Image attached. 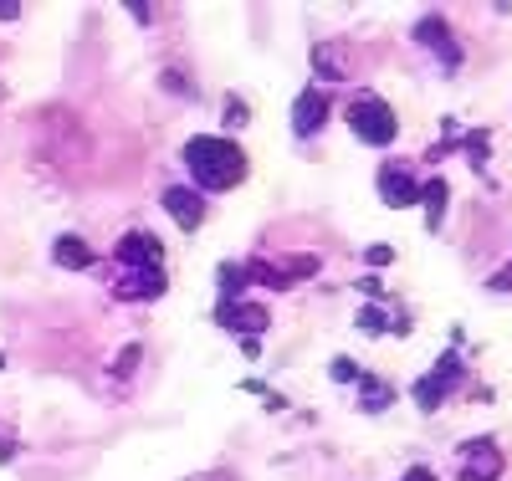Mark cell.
<instances>
[{"mask_svg": "<svg viewBox=\"0 0 512 481\" xmlns=\"http://www.w3.org/2000/svg\"><path fill=\"white\" fill-rule=\"evenodd\" d=\"M333 379L349 384V379H354V359H333Z\"/></svg>", "mask_w": 512, "mask_h": 481, "instance_id": "14", "label": "cell"}, {"mask_svg": "<svg viewBox=\"0 0 512 481\" xmlns=\"http://www.w3.org/2000/svg\"><path fill=\"white\" fill-rule=\"evenodd\" d=\"M216 323L246 338V333H267V323H272V318H267V308H262V302H246V297H226L221 308H216ZM246 354H256V343H251V338H246Z\"/></svg>", "mask_w": 512, "mask_h": 481, "instance_id": "4", "label": "cell"}, {"mask_svg": "<svg viewBox=\"0 0 512 481\" xmlns=\"http://www.w3.org/2000/svg\"><path fill=\"white\" fill-rule=\"evenodd\" d=\"M113 256H118V267H123L113 297L149 302V297L164 292V251H159V241H154L149 231H128V236H118Z\"/></svg>", "mask_w": 512, "mask_h": 481, "instance_id": "1", "label": "cell"}, {"mask_svg": "<svg viewBox=\"0 0 512 481\" xmlns=\"http://www.w3.org/2000/svg\"><path fill=\"white\" fill-rule=\"evenodd\" d=\"M461 379V359L456 354H446L436 369H431V379H420L415 384V400H420V410H441V395H446V389Z\"/></svg>", "mask_w": 512, "mask_h": 481, "instance_id": "8", "label": "cell"}, {"mask_svg": "<svg viewBox=\"0 0 512 481\" xmlns=\"http://www.w3.org/2000/svg\"><path fill=\"white\" fill-rule=\"evenodd\" d=\"M379 195H384V205H395V210L415 205V200H420V180H415V169H410L405 159H390V164L379 169Z\"/></svg>", "mask_w": 512, "mask_h": 481, "instance_id": "7", "label": "cell"}, {"mask_svg": "<svg viewBox=\"0 0 512 481\" xmlns=\"http://www.w3.org/2000/svg\"><path fill=\"white\" fill-rule=\"evenodd\" d=\"M405 481H436V476H431V471H425V466H415V471H410Z\"/></svg>", "mask_w": 512, "mask_h": 481, "instance_id": "18", "label": "cell"}, {"mask_svg": "<svg viewBox=\"0 0 512 481\" xmlns=\"http://www.w3.org/2000/svg\"><path fill=\"white\" fill-rule=\"evenodd\" d=\"M415 41H425V47H431L446 67H456V62H461V47H456V36L446 31V21H441V16H425V21L415 26Z\"/></svg>", "mask_w": 512, "mask_h": 481, "instance_id": "10", "label": "cell"}, {"mask_svg": "<svg viewBox=\"0 0 512 481\" xmlns=\"http://www.w3.org/2000/svg\"><path fill=\"white\" fill-rule=\"evenodd\" d=\"M328 113H333V103H328L323 87H303L297 103H292V134L297 139H313L318 128H328Z\"/></svg>", "mask_w": 512, "mask_h": 481, "instance_id": "6", "label": "cell"}, {"mask_svg": "<svg viewBox=\"0 0 512 481\" xmlns=\"http://www.w3.org/2000/svg\"><path fill=\"white\" fill-rule=\"evenodd\" d=\"M52 256H57V267H67V272H88L93 267V246L82 236H57Z\"/></svg>", "mask_w": 512, "mask_h": 481, "instance_id": "11", "label": "cell"}, {"mask_svg": "<svg viewBox=\"0 0 512 481\" xmlns=\"http://www.w3.org/2000/svg\"><path fill=\"white\" fill-rule=\"evenodd\" d=\"M185 169L195 174L200 190L216 195V190H236L246 180V154L221 134H200V139L185 144Z\"/></svg>", "mask_w": 512, "mask_h": 481, "instance_id": "2", "label": "cell"}, {"mask_svg": "<svg viewBox=\"0 0 512 481\" xmlns=\"http://www.w3.org/2000/svg\"><path fill=\"white\" fill-rule=\"evenodd\" d=\"M21 16V6H16V0H0V21H16Z\"/></svg>", "mask_w": 512, "mask_h": 481, "instance_id": "17", "label": "cell"}, {"mask_svg": "<svg viewBox=\"0 0 512 481\" xmlns=\"http://www.w3.org/2000/svg\"><path fill=\"white\" fill-rule=\"evenodd\" d=\"M502 446L497 441H487V435H477V441H466L461 446V466H456V476L461 481H497L502 476Z\"/></svg>", "mask_w": 512, "mask_h": 481, "instance_id": "5", "label": "cell"}, {"mask_svg": "<svg viewBox=\"0 0 512 481\" xmlns=\"http://www.w3.org/2000/svg\"><path fill=\"white\" fill-rule=\"evenodd\" d=\"M349 128L364 139V144H395V134H400V123H395V108L384 103V98H374V93H364V98H354L349 103Z\"/></svg>", "mask_w": 512, "mask_h": 481, "instance_id": "3", "label": "cell"}, {"mask_svg": "<svg viewBox=\"0 0 512 481\" xmlns=\"http://www.w3.org/2000/svg\"><path fill=\"white\" fill-rule=\"evenodd\" d=\"M359 328H369V333H379V328H384V313H374V308H364V313H359Z\"/></svg>", "mask_w": 512, "mask_h": 481, "instance_id": "15", "label": "cell"}, {"mask_svg": "<svg viewBox=\"0 0 512 481\" xmlns=\"http://www.w3.org/2000/svg\"><path fill=\"white\" fill-rule=\"evenodd\" d=\"M164 210L175 215L180 231H200V221H205V195H200V190H185V185H169V190H164Z\"/></svg>", "mask_w": 512, "mask_h": 481, "instance_id": "9", "label": "cell"}, {"mask_svg": "<svg viewBox=\"0 0 512 481\" xmlns=\"http://www.w3.org/2000/svg\"><path fill=\"white\" fill-rule=\"evenodd\" d=\"M420 200H425V221H431V231H436V226H441V215H446V180L420 185Z\"/></svg>", "mask_w": 512, "mask_h": 481, "instance_id": "12", "label": "cell"}, {"mask_svg": "<svg viewBox=\"0 0 512 481\" xmlns=\"http://www.w3.org/2000/svg\"><path fill=\"white\" fill-rule=\"evenodd\" d=\"M364 256H369V261H374V267H384V261H390V256H395V251H390V246H369V251H364Z\"/></svg>", "mask_w": 512, "mask_h": 481, "instance_id": "16", "label": "cell"}, {"mask_svg": "<svg viewBox=\"0 0 512 481\" xmlns=\"http://www.w3.org/2000/svg\"><path fill=\"white\" fill-rule=\"evenodd\" d=\"M364 405L384 410V405H390V389H384V384H364Z\"/></svg>", "mask_w": 512, "mask_h": 481, "instance_id": "13", "label": "cell"}]
</instances>
